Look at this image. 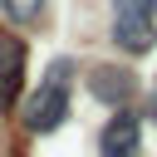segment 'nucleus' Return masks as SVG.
Segmentation results:
<instances>
[{"label":"nucleus","mask_w":157,"mask_h":157,"mask_svg":"<svg viewBox=\"0 0 157 157\" xmlns=\"http://www.w3.org/2000/svg\"><path fill=\"white\" fill-rule=\"evenodd\" d=\"M69 88H74V59H54L39 78V88L25 98L20 118L29 132H54L64 118H69Z\"/></svg>","instance_id":"obj_1"},{"label":"nucleus","mask_w":157,"mask_h":157,"mask_svg":"<svg viewBox=\"0 0 157 157\" xmlns=\"http://www.w3.org/2000/svg\"><path fill=\"white\" fill-rule=\"evenodd\" d=\"M113 44L123 54H147L157 44V0H113Z\"/></svg>","instance_id":"obj_2"},{"label":"nucleus","mask_w":157,"mask_h":157,"mask_svg":"<svg viewBox=\"0 0 157 157\" xmlns=\"http://www.w3.org/2000/svg\"><path fill=\"white\" fill-rule=\"evenodd\" d=\"M142 152V113L118 108L98 132V157H137Z\"/></svg>","instance_id":"obj_3"},{"label":"nucleus","mask_w":157,"mask_h":157,"mask_svg":"<svg viewBox=\"0 0 157 157\" xmlns=\"http://www.w3.org/2000/svg\"><path fill=\"white\" fill-rule=\"evenodd\" d=\"M88 93L118 113V108H128V103H132V93H137V78H132L123 64H98V69L88 74Z\"/></svg>","instance_id":"obj_4"},{"label":"nucleus","mask_w":157,"mask_h":157,"mask_svg":"<svg viewBox=\"0 0 157 157\" xmlns=\"http://www.w3.org/2000/svg\"><path fill=\"white\" fill-rule=\"evenodd\" d=\"M20 78H25V44L15 34H0V113L20 98Z\"/></svg>","instance_id":"obj_5"},{"label":"nucleus","mask_w":157,"mask_h":157,"mask_svg":"<svg viewBox=\"0 0 157 157\" xmlns=\"http://www.w3.org/2000/svg\"><path fill=\"white\" fill-rule=\"evenodd\" d=\"M0 10H5V20H10V25H20V29H25V25H34V20L44 15V0H0Z\"/></svg>","instance_id":"obj_6"}]
</instances>
